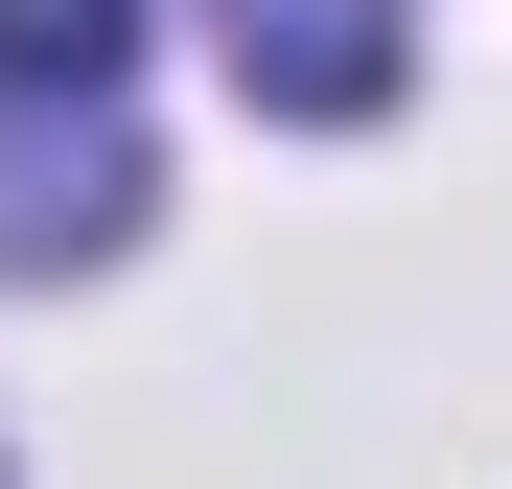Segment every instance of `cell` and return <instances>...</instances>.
Instances as JSON below:
<instances>
[{"label":"cell","instance_id":"6da1fadb","mask_svg":"<svg viewBox=\"0 0 512 489\" xmlns=\"http://www.w3.org/2000/svg\"><path fill=\"white\" fill-rule=\"evenodd\" d=\"M140 233V140L70 94V140H0V257H117Z\"/></svg>","mask_w":512,"mask_h":489},{"label":"cell","instance_id":"7a4b0ae2","mask_svg":"<svg viewBox=\"0 0 512 489\" xmlns=\"http://www.w3.org/2000/svg\"><path fill=\"white\" fill-rule=\"evenodd\" d=\"M140 47V0H0V94H94Z\"/></svg>","mask_w":512,"mask_h":489}]
</instances>
